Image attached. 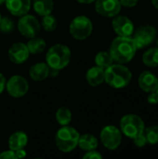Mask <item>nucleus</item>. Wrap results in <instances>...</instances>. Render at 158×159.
<instances>
[{"label":"nucleus","mask_w":158,"mask_h":159,"mask_svg":"<svg viewBox=\"0 0 158 159\" xmlns=\"http://www.w3.org/2000/svg\"><path fill=\"white\" fill-rule=\"evenodd\" d=\"M144 135L147 139V142L149 144L155 145L158 143V126H150L148 128H145L144 129Z\"/></svg>","instance_id":"nucleus-25"},{"label":"nucleus","mask_w":158,"mask_h":159,"mask_svg":"<svg viewBox=\"0 0 158 159\" xmlns=\"http://www.w3.org/2000/svg\"><path fill=\"white\" fill-rule=\"evenodd\" d=\"M16 155L15 152L11 149L4 151L0 154V159H16Z\"/></svg>","instance_id":"nucleus-30"},{"label":"nucleus","mask_w":158,"mask_h":159,"mask_svg":"<svg viewBox=\"0 0 158 159\" xmlns=\"http://www.w3.org/2000/svg\"><path fill=\"white\" fill-rule=\"evenodd\" d=\"M14 30V22L8 17H1L0 20V31L3 34H10Z\"/></svg>","instance_id":"nucleus-27"},{"label":"nucleus","mask_w":158,"mask_h":159,"mask_svg":"<svg viewBox=\"0 0 158 159\" xmlns=\"http://www.w3.org/2000/svg\"><path fill=\"white\" fill-rule=\"evenodd\" d=\"M58 22L57 20L54 16H52L51 14L43 16L42 18V22H41V26L43 27V29L47 32H52L57 28Z\"/></svg>","instance_id":"nucleus-26"},{"label":"nucleus","mask_w":158,"mask_h":159,"mask_svg":"<svg viewBox=\"0 0 158 159\" xmlns=\"http://www.w3.org/2000/svg\"><path fill=\"white\" fill-rule=\"evenodd\" d=\"M0 20H1V14H0Z\"/></svg>","instance_id":"nucleus-41"},{"label":"nucleus","mask_w":158,"mask_h":159,"mask_svg":"<svg viewBox=\"0 0 158 159\" xmlns=\"http://www.w3.org/2000/svg\"><path fill=\"white\" fill-rule=\"evenodd\" d=\"M142 62L144 65L155 68L158 66V48H151L142 55Z\"/></svg>","instance_id":"nucleus-21"},{"label":"nucleus","mask_w":158,"mask_h":159,"mask_svg":"<svg viewBox=\"0 0 158 159\" xmlns=\"http://www.w3.org/2000/svg\"><path fill=\"white\" fill-rule=\"evenodd\" d=\"M84 159H102V156L95 150H90V151H87V153L83 156Z\"/></svg>","instance_id":"nucleus-29"},{"label":"nucleus","mask_w":158,"mask_h":159,"mask_svg":"<svg viewBox=\"0 0 158 159\" xmlns=\"http://www.w3.org/2000/svg\"><path fill=\"white\" fill-rule=\"evenodd\" d=\"M6 83H7V80H6V77L3 74L0 73V94L5 90L6 89Z\"/></svg>","instance_id":"nucleus-33"},{"label":"nucleus","mask_w":158,"mask_h":159,"mask_svg":"<svg viewBox=\"0 0 158 159\" xmlns=\"http://www.w3.org/2000/svg\"><path fill=\"white\" fill-rule=\"evenodd\" d=\"M132 73L124 64H112L104 70V81L114 89H123L129 85Z\"/></svg>","instance_id":"nucleus-2"},{"label":"nucleus","mask_w":158,"mask_h":159,"mask_svg":"<svg viewBox=\"0 0 158 159\" xmlns=\"http://www.w3.org/2000/svg\"><path fill=\"white\" fill-rule=\"evenodd\" d=\"M151 2H152V5L158 9V0H151Z\"/></svg>","instance_id":"nucleus-37"},{"label":"nucleus","mask_w":158,"mask_h":159,"mask_svg":"<svg viewBox=\"0 0 158 159\" xmlns=\"http://www.w3.org/2000/svg\"><path fill=\"white\" fill-rule=\"evenodd\" d=\"M119 1L121 6H124L126 7H133L139 2V0H119Z\"/></svg>","instance_id":"nucleus-32"},{"label":"nucleus","mask_w":158,"mask_h":159,"mask_svg":"<svg viewBox=\"0 0 158 159\" xmlns=\"http://www.w3.org/2000/svg\"><path fill=\"white\" fill-rule=\"evenodd\" d=\"M114 63V60L108 51H100L95 56V64L102 69H106Z\"/></svg>","instance_id":"nucleus-24"},{"label":"nucleus","mask_w":158,"mask_h":159,"mask_svg":"<svg viewBox=\"0 0 158 159\" xmlns=\"http://www.w3.org/2000/svg\"><path fill=\"white\" fill-rule=\"evenodd\" d=\"M59 71L60 70H57V69H53V68H50L49 70V75L51 77H56L59 74Z\"/></svg>","instance_id":"nucleus-35"},{"label":"nucleus","mask_w":158,"mask_h":159,"mask_svg":"<svg viewBox=\"0 0 158 159\" xmlns=\"http://www.w3.org/2000/svg\"><path fill=\"white\" fill-rule=\"evenodd\" d=\"M136 44L131 36H117L115 37L111 46L109 52L114 61L121 64L129 62L137 52Z\"/></svg>","instance_id":"nucleus-1"},{"label":"nucleus","mask_w":158,"mask_h":159,"mask_svg":"<svg viewBox=\"0 0 158 159\" xmlns=\"http://www.w3.org/2000/svg\"><path fill=\"white\" fill-rule=\"evenodd\" d=\"M17 26L20 34L26 38L37 36L41 30V24L39 20L34 15L30 14H24L20 16Z\"/></svg>","instance_id":"nucleus-7"},{"label":"nucleus","mask_w":158,"mask_h":159,"mask_svg":"<svg viewBox=\"0 0 158 159\" xmlns=\"http://www.w3.org/2000/svg\"><path fill=\"white\" fill-rule=\"evenodd\" d=\"M100 138L105 148L109 150H115L122 143V132L118 128L109 125L102 129Z\"/></svg>","instance_id":"nucleus-8"},{"label":"nucleus","mask_w":158,"mask_h":159,"mask_svg":"<svg viewBox=\"0 0 158 159\" xmlns=\"http://www.w3.org/2000/svg\"><path fill=\"white\" fill-rule=\"evenodd\" d=\"M7 93L13 98H21L25 96L29 90V84L26 78L21 75H12L6 83Z\"/></svg>","instance_id":"nucleus-10"},{"label":"nucleus","mask_w":158,"mask_h":159,"mask_svg":"<svg viewBox=\"0 0 158 159\" xmlns=\"http://www.w3.org/2000/svg\"><path fill=\"white\" fill-rule=\"evenodd\" d=\"M14 152H15V155H16L17 158H22V157H26V152L24 151V149H19V150L14 151Z\"/></svg>","instance_id":"nucleus-34"},{"label":"nucleus","mask_w":158,"mask_h":159,"mask_svg":"<svg viewBox=\"0 0 158 159\" xmlns=\"http://www.w3.org/2000/svg\"><path fill=\"white\" fill-rule=\"evenodd\" d=\"M132 140H133V143H134L135 146H137V147H139V148H142V147H144V146L148 143L147 139H146L144 133H142V134L136 136V137L133 138Z\"/></svg>","instance_id":"nucleus-28"},{"label":"nucleus","mask_w":158,"mask_h":159,"mask_svg":"<svg viewBox=\"0 0 158 159\" xmlns=\"http://www.w3.org/2000/svg\"><path fill=\"white\" fill-rule=\"evenodd\" d=\"M27 143L28 136L23 131H16L12 133L8 138V147L13 151L23 149L27 145Z\"/></svg>","instance_id":"nucleus-18"},{"label":"nucleus","mask_w":158,"mask_h":159,"mask_svg":"<svg viewBox=\"0 0 158 159\" xmlns=\"http://www.w3.org/2000/svg\"><path fill=\"white\" fill-rule=\"evenodd\" d=\"M145 125L142 117L134 114H129L124 116L120 120V130L122 134L129 139H133L136 136L144 132Z\"/></svg>","instance_id":"nucleus-5"},{"label":"nucleus","mask_w":158,"mask_h":159,"mask_svg":"<svg viewBox=\"0 0 158 159\" xmlns=\"http://www.w3.org/2000/svg\"><path fill=\"white\" fill-rule=\"evenodd\" d=\"M86 79L89 86L98 87L104 82V69L95 65L89 68L86 74Z\"/></svg>","instance_id":"nucleus-17"},{"label":"nucleus","mask_w":158,"mask_h":159,"mask_svg":"<svg viewBox=\"0 0 158 159\" xmlns=\"http://www.w3.org/2000/svg\"><path fill=\"white\" fill-rule=\"evenodd\" d=\"M7 54L10 61L14 64H21L25 62L30 56L27 45L22 42H17L11 45Z\"/></svg>","instance_id":"nucleus-13"},{"label":"nucleus","mask_w":158,"mask_h":159,"mask_svg":"<svg viewBox=\"0 0 158 159\" xmlns=\"http://www.w3.org/2000/svg\"><path fill=\"white\" fill-rule=\"evenodd\" d=\"M80 134L73 127L62 126L55 135V143L57 148L62 153H70L78 145Z\"/></svg>","instance_id":"nucleus-4"},{"label":"nucleus","mask_w":158,"mask_h":159,"mask_svg":"<svg viewBox=\"0 0 158 159\" xmlns=\"http://www.w3.org/2000/svg\"><path fill=\"white\" fill-rule=\"evenodd\" d=\"M26 45H27L30 54H34V55L42 53L45 50L46 46H47L45 40L43 38L37 37V36L30 38V40L28 41V43Z\"/></svg>","instance_id":"nucleus-22"},{"label":"nucleus","mask_w":158,"mask_h":159,"mask_svg":"<svg viewBox=\"0 0 158 159\" xmlns=\"http://www.w3.org/2000/svg\"><path fill=\"white\" fill-rule=\"evenodd\" d=\"M156 29L152 25H142L133 33V40L138 49L151 45L156 37Z\"/></svg>","instance_id":"nucleus-9"},{"label":"nucleus","mask_w":158,"mask_h":159,"mask_svg":"<svg viewBox=\"0 0 158 159\" xmlns=\"http://www.w3.org/2000/svg\"><path fill=\"white\" fill-rule=\"evenodd\" d=\"M33 7L36 14L43 17L51 14L54 8V2L53 0H34Z\"/></svg>","instance_id":"nucleus-19"},{"label":"nucleus","mask_w":158,"mask_h":159,"mask_svg":"<svg viewBox=\"0 0 158 159\" xmlns=\"http://www.w3.org/2000/svg\"><path fill=\"white\" fill-rule=\"evenodd\" d=\"M147 102L150 104H157L158 103V93L156 91L153 92H149L148 98H147Z\"/></svg>","instance_id":"nucleus-31"},{"label":"nucleus","mask_w":158,"mask_h":159,"mask_svg":"<svg viewBox=\"0 0 158 159\" xmlns=\"http://www.w3.org/2000/svg\"><path fill=\"white\" fill-rule=\"evenodd\" d=\"M75 1H77L80 4H90V3H93L96 0H75Z\"/></svg>","instance_id":"nucleus-36"},{"label":"nucleus","mask_w":158,"mask_h":159,"mask_svg":"<svg viewBox=\"0 0 158 159\" xmlns=\"http://www.w3.org/2000/svg\"><path fill=\"white\" fill-rule=\"evenodd\" d=\"M73 116L69 108L65 106L60 107L56 112V120L61 126H68L72 121Z\"/></svg>","instance_id":"nucleus-23"},{"label":"nucleus","mask_w":158,"mask_h":159,"mask_svg":"<svg viewBox=\"0 0 158 159\" xmlns=\"http://www.w3.org/2000/svg\"><path fill=\"white\" fill-rule=\"evenodd\" d=\"M49 66L46 62H36L29 69V76L34 81H43L49 76Z\"/></svg>","instance_id":"nucleus-16"},{"label":"nucleus","mask_w":158,"mask_h":159,"mask_svg":"<svg viewBox=\"0 0 158 159\" xmlns=\"http://www.w3.org/2000/svg\"><path fill=\"white\" fill-rule=\"evenodd\" d=\"M99 145L97 138L89 133H86L83 135H80L78 140V145L82 150L84 151H90L97 149Z\"/></svg>","instance_id":"nucleus-20"},{"label":"nucleus","mask_w":158,"mask_h":159,"mask_svg":"<svg viewBox=\"0 0 158 159\" xmlns=\"http://www.w3.org/2000/svg\"><path fill=\"white\" fill-rule=\"evenodd\" d=\"M156 45H157V48H158V39H157V41H156Z\"/></svg>","instance_id":"nucleus-39"},{"label":"nucleus","mask_w":158,"mask_h":159,"mask_svg":"<svg viewBox=\"0 0 158 159\" xmlns=\"http://www.w3.org/2000/svg\"><path fill=\"white\" fill-rule=\"evenodd\" d=\"M121 7L119 0H97L95 3L96 12L107 18H113L118 15Z\"/></svg>","instance_id":"nucleus-11"},{"label":"nucleus","mask_w":158,"mask_h":159,"mask_svg":"<svg viewBox=\"0 0 158 159\" xmlns=\"http://www.w3.org/2000/svg\"><path fill=\"white\" fill-rule=\"evenodd\" d=\"M5 4L7 10L17 17L27 14L31 8V0H6Z\"/></svg>","instance_id":"nucleus-15"},{"label":"nucleus","mask_w":158,"mask_h":159,"mask_svg":"<svg viewBox=\"0 0 158 159\" xmlns=\"http://www.w3.org/2000/svg\"><path fill=\"white\" fill-rule=\"evenodd\" d=\"M5 2H6V0H0V6L3 5V4H5Z\"/></svg>","instance_id":"nucleus-38"},{"label":"nucleus","mask_w":158,"mask_h":159,"mask_svg":"<svg viewBox=\"0 0 158 159\" xmlns=\"http://www.w3.org/2000/svg\"><path fill=\"white\" fill-rule=\"evenodd\" d=\"M69 31L71 35L76 40H85L90 36L93 31L92 21L84 15L76 16L70 23Z\"/></svg>","instance_id":"nucleus-6"},{"label":"nucleus","mask_w":158,"mask_h":159,"mask_svg":"<svg viewBox=\"0 0 158 159\" xmlns=\"http://www.w3.org/2000/svg\"><path fill=\"white\" fill-rule=\"evenodd\" d=\"M140 88L144 92H153L156 91L158 88V78L155 74L150 71L142 72L138 79Z\"/></svg>","instance_id":"nucleus-14"},{"label":"nucleus","mask_w":158,"mask_h":159,"mask_svg":"<svg viewBox=\"0 0 158 159\" xmlns=\"http://www.w3.org/2000/svg\"><path fill=\"white\" fill-rule=\"evenodd\" d=\"M156 92H157V93H158V88H157V89H156Z\"/></svg>","instance_id":"nucleus-40"},{"label":"nucleus","mask_w":158,"mask_h":159,"mask_svg":"<svg viewBox=\"0 0 158 159\" xmlns=\"http://www.w3.org/2000/svg\"><path fill=\"white\" fill-rule=\"evenodd\" d=\"M71 50L63 44H55L50 47L46 54V61L49 68L61 70L71 61Z\"/></svg>","instance_id":"nucleus-3"},{"label":"nucleus","mask_w":158,"mask_h":159,"mask_svg":"<svg viewBox=\"0 0 158 159\" xmlns=\"http://www.w3.org/2000/svg\"><path fill=\"white\" fill-rule=\"evenodd\" d=\"M112 27L119 36H131L134 33V24L127 16L116 15L112 21Z\"/></svg>","instance_id":"nucleus-12"}]
</instances>
